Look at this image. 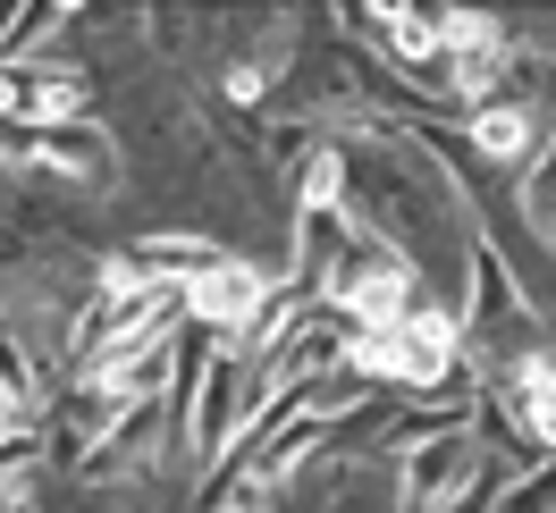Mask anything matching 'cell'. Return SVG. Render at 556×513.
<instances>
[{"label": "cell", "mask_w": 556, "mask_h": 513, "mask_svg": "<svg viewBox=\"0 0 556 513\" xmlns=\"http://www.w3.org/2000/svg\"><path fill=\"white\" fill-rule=\"evenodd\" d=\"M338 185H346L338 152H313V169H304V203H313V210H329V203H338Z\"/></svg>", "instance_id": "cell-8"}, {"label": "cell", "mask_w": 556, "mask_h": 513, "mask_svg": "<svg viewBox=\"0 0 556 513\" xmlns=\"http://www.w3.org/2000/svg\"><path fill=\"white\" fill-rule=\"evenodd\" d=\"M186 304L203 311V320H219V329H244V320L262 311V278L237 270V261H211V270L186 286Z\"/></svg>", "instance_id": "cell-2"}, {"label": "cell", "mask_w": 556, "mask_h": 513, "mask_svg": "<svg viewBox=\"0 0 556 513\" xmlns=\"http://www.w3.org/2000/svg\"><path fill=\"white\" fill-rule=\"evenodd\" d=\"M515 412H522V429L540 446H556V371L548 362H531V371L515 379Z\"/></svg>", "instance_id": "cell-4"}, {"label": "cell", "mask_w": 556, "mask_h": 513, "mask_svg": "<svg viewBox=\"0 0 556 513\" xmlns=\"http://www.w3.org/2000/svg\"><path fill=\"white\" fill-rule=\"evenodd\" d=\"M17 110H26L35 127H60V118H76V85H35Z\"/></svg>", "instance_id": "cell-7"}, {"label": "cell", "mask_w": 556, "mask_h": 513, "mask_svg": "<svg viewBox=\"0 0 556 513\" xmlns=\"http://www.w3.org/2000/svg\"><path fill=\"white\" fill-rule=\"evenodd\" d=\"M472 143H481L489 161H515L522 143H531V118H522V110H481V118H472Z\"/></svg>", "instance_id": "cell-5"}, {"label": "cell", "mask_w": 556, "mask_h": 513, "mask_svg": "<svg viewBox=\"0 0 556 513\" xmlns=\"http://www.w3.org/2000/svg\"><path fill=\"white\" fill-rule=\"evenodd\" d=\"M396 345H405V379H439L455 362V320L447 311H414V320L396 329Z\"/></svg>", "instance_id": "cell-3"}, {"label": "cell", "mask_w": 556, "mask_h": 513, "mask_svg": "<svg viewBox=\"0 0 556 513\" xmlns=\"http://www.w3.org/2000/svg\"><path fill=\"white\" fill-rule=\"evenodd\" d=\"M380 26H388V42L405 51V60H439L447 42H439V26L430 17H414V9H380Z\"/></svg>", "instance_id": "cell-6"}, {"label": "cell", "mask_w": 556, "mask_h": 513, "mask_svg": "<svg viewBox=\"0 0 556 513\" xmlns=\"http://www.w3.org/2000/svg\"><path fill=\"white\" fill-rule=\"evenodd\" d=\"M338 295H346V311L363 329H405V270L396 261H354L338 278Z\"/></svg>", "instance_id": "cell-1"}]
</instances>
